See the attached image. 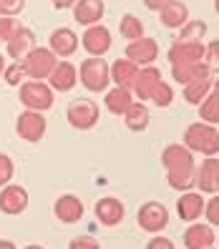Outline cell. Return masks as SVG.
<instances>
[{"mask_svg":"<svg viewBox=\"0 0 219 249\" xmlns=\"http://www.w3.org/2000/svg\"><path fill=\"white\" fill-rule=\"evenodd\" d=\"M184 146L189 151H197V154H204V156H219V131H217V126L204 124V121L186 126Z\"/></svg>","mask_w":219,"mask_h":249,"instance_id":"1","label":"cell"},{"mask_svg":"<svg viewBox=\"0 0 219 249\" xmlns=\"http://www.w3.org/2000/svg\"><path fill=\"white\" fill-rule=\"evenodd\" d=\"M78 81L86 91L91 93H106L111 83V66L104 61V55L86 58L78 68Z\"/></svg>","mask_w":219,"mask_h":249,"instance_id":"2","label":"cell"},{"mask_svg":"<svg viewBox=\"0 0 219 249\" xmlns=\"http://www.w3.org/2000/svg\"><path fill=\"white\" fill-rule=\"evenodd\" d=\"M18 98H20V104L25 108H31V111H48L53 108V89L48 83H43V81H23L18 86Z\"/></svg>","mask_w":219,"mask_h":249,"instance_id":"3","label":"cell"},{"mask_svg":"<svg viewBox=\"0 0 219 249\" xmlns=\"http://www.w3.org/2000/svg\"><path fill=\"white\" fill-rule=\"evenodd\" d=\"M66 119L73 128H78V131H89L98 124L101 119V108L96 101L91 98H76V101H71L68 108H66Z\"/></svg>","mask_w":219,"mask_h":249,"instance_id":"4","label":"cell"},{"mask_svg":"<svg viewBox=\"0 0 219 249\" xmlns=\"http://www.w3.org/2000/svg\"><path fill=\"white\" fill-rule=\"evenodd\" d=\"M23 68L28 73V78H33V81H43V78H48L51 76V71L53 66L58 63V58L51 48H40L36 46L33 51H28L25 58H23Z\"/></svg>","mask_w":219,"mask_h":249,"instance_id":"5","label":"cell"},{"mask_svg":"<svg viewBox=\"0 0 219 249\" xmlns=\"http://www.w3.org/2000/svg\"><path fill=\"white\" fill-rule=\"evenodd\" d=\"M46 116H43L40 111H31V108H25L20 116H18V121H16V131H18V136L28 143H38L43 136H46Z\"/></svg>","mask_w":219,"mask_h":249,"instance_id":"6","label":"cell"},{"mask_svg":"<svg viewBox=\"0 0 219 249\" xmlns=\"http://www.w3.org/2000/svg\"><path fill=\"white\" fill-rule=\"evenodd\" d=\"M136 222L144 231H149V234H156V231H162L166 224H169V212L162 201H146L144 207L139 209L136 214Z\"/></svg>","mask_w":219,"mask_h":249,"instance_id":"7","label":"cell"},{"mask_svg":"<svg viewBox=\"0 0 219 249\" xmlns=\"http://www.w3.org/2000/svg\"><path fill=\"white\" fill-rule=\"evenodd\" d=\"M111 31L106 25H101V23H96V25H89L83 31V36H81V46H83V51L89 53V55H106L109 51H111Z\"/></svg>","mask_w":219,"mask_h":249,"instance_id":"8","label":"cell"},{"mask_svg":"<svg viewBox=\"0 0 219 249\" xmlns=\"http://www.w3.org/2000/svg\"><path fill=\"white\" fill-rule=\"evenodd\" d=\"M204 46L201 40H177L174 46L169 48V63L171 66H182V63H199L204 61Z\"/></svg>","mask_w":219,"mask_h":249,"instance_id":"9","label":"cell"},{"mask_svg":"<svg viewBox=\"0 0 219 249\" xmlns=\"http://www.w3.org/2000/svg\"><path fill=\"white\" fill-rule=\"evenodd\" d=\"M28 209V192L20 184H5L0 189V212L18 216Z\"/></svg>","mask_w":219,"mask_h":249,"instance_id":"10","label":"cell"},{"mask_svg":"<svg viewBox=\"0 0 219 249\" xmlns=\"http://www.w3.org/2000/svg\"><path fill=\"white\" fill-rule=\"evenodd\" d=\"M126 58L134 61L136 66H151L156 58H159V43L154 38H136V40H128L126 46Z\"/></svg>","mask_w":219,"mask_h":249,"instance_id":"11","label":"cell"},{"mask_svg":"<svg viewBox=\"0 0 219 249\" xmlns=\"http://www.w3.org/2000/svg\"><path fill=\"white\" fill-rule=\"evenodd\" d=\"M46 81H48V86H51L53 91L66 93V91H71L73 86L78 83V68L73 66V63H68V61H58Z\"/></svg>","mask_w":219,"mask_h":249,"instance_id":"12","label":"cell"},{"mask_svg":"<svg viewBox=\"0 0 219 249\" xmlns=\"http://www.w3.org/2000/svg\"><path fill=\"white\" fill-rule=\"evenodd\" d=\"M78 46H81V36H76L71 28H55V31L48 36V48L61 58L73 55L78 51Z\"/></svg>","mask_w":219,"mask_h":249,"instance_id":"13","label":"cell"},{"mask_svg":"<svg viewBox=\"0 0 219 249\" xmlns=\"http://www.w3.org/2000/svg\"><path fill=\"white\" fill-rule=\"evenodd\" d=\"M162 164H164L166 171L194 169V151H189L184 143H169L162 151Z\"/></svg>","mask_w":219,"mask_h":249,"instance_id":"14","label":"cell"},{"mask_svg":"<svg viewBox=\"0 0 219 249\" xmlns=\"http://www.w3.org/2000/svg\"><path fill=\"white\" fill-rule=\"evenodd\" d=\"M197 186L201 194L219 192V156H207L197 171Z\"/></svg>","mask_w":219,"mask_h":249,"instance_id":"15","label":"cell"},{"mask_svg":"<svg viewBox=\"0 0 219 249\" xmlns=\"http://www.w3.org/2000/svg\"><path fill=\"white\" fill-rule=\"evenodd\" d=\"M36 48V36L31 28L20 25L16 33H13L10 40H5V51H8V58H13V61H23L28 51Z\"/></svg>","mask_w":219,"mask_h":249,"instance_id":"16","label":"cell"},{"mask_svg":"<svg viewBox=\"0 0 219 249\" xmlns=\"http://www.w3.org/2000/svg\"><path fill=\"white\" fill-rule=\"evenodd\" d=\"M159 81H162V71H159L154 63L151 66H141L139 68V76H136V83H134V91L136 93V98H141L144 104L151 98V93H154V89L159 86Z\"/></svg>","mask_w":219,"mask_h":249,"instance_id":"17","label":"cell"},{"mask_svg":"<svg viewBox=\"0 0 219 249\" xmlns=\"http://www.w3.org/2000/svg\"><path fill=\"white\" fill-rule=\"evenodd\" d=\"M104 13H106L104 0H76V5H73V18H76V23H81L86 28L101 23Z\"/></svg>","mask_w":219,"mask_h":249,"instance_id":"18","label":"cell"},{"mask_svg":"<svg viewBox=\"0 0 219 249\" xmlns=\"http://www.w3.org/2000/svg\"><path fill=\"white\" fill-rule=\"evenodd\" d=\"M83 201L76 194H63L55 199V216L61 219L63 224H76L83 219Z\"/></svg>","mask_w":219,"mask_h":249,"instance_id":"19","label":"cell"},{"mask_svg":"<svg viewBox=\"0 0 219 249\" xmlns=\"http://www.w3.org/2000/svg\"><path fill=\"white\" fill-rule=\"evenodd\" d=\"M124 204L116 196H104L96 201V216L101 219L104 227H119L124 222Z\"/></svg>","mask_w":219,"mask_h":249,"instance_id":"20","label":"cell"},{"mask_svg":"<svg viewBox=\"0 0 219 249\" xmlns=\"http://www.w3.org/2000/svg\"><path fill=\"white\" fill-rule=\"evenodd\" d=\"M139 68L134 61H128V58H119V61H113L111 66V81L113 86H119V89H134L136 83V76H139Z\"/></svg>","mask_w":219,"mask_h":249,"instance_id":"21","label":"cell"},{"mask_svg":"<svg viewBox=\"0 0 219 249\" xmlns=\"http://www.w3.org/2000/svg\"><path fill=\"white\" fill-rule=\"evenodd\" d=\"M204 204H207V199L201 196V192H184L177 201V212L179 216L184 219V222H194V219H199L204 214Z\"/></svg>","mask_w":219,"mask_h":249,"instance_id":"22","label":"cell"},{"mask_svg":"<svg viewBox=\"0 0 219 249\" xmlns=\"http://www.w3.org/2000/svg\"><path fill=\"white\" fill-rule=\"evenodd\" d=\"M149 121H151V113H149V106H146L144 101H134L124 113V124H126L128 131H134V134H141V131L149 128Z\"/></svg>","mask_w":219,"mask_h":249,"instance_id":"23","label":"cell"},{"mask_svg":"<svg viewBox=\"0 0 219 249\" xmlns=\"http://www.w3.org/2000/svg\"><path fill=\"white\" fill-rule=\"evenodd\" d=\"M184 247L186 249H207L214 247V231L212 224H192L184 231Z\"/></svg>","mask_w":219,"mask_h":249,"instance_id":"24","label":"cell"},{"mask_svg":"<svg viewBox=\"0 0 219 249\" xmlns=\"http://www.w3.org/2000/svg\"><path fill=\"white\" fill-rule=\"evenodd\" d=\"M159 18H162L164 28H169V31H179V28L189 20V8L182 3V0H171L166 8L159 10Z\"/></svg>","mask_w":219,"mask_h":249,"instance_id":"25","label":"cell"},{"mask_svg":"<svg viewBox=\"0 0 219 249\" xmlns=\"http://www.w3.org/2000/svg\"><path fill=\"white\" fill-rule=\"evenodd\" d=\"M209 66L207 61H199V63H182V66H171V78L177 83H189L194 78H207L209 76Z\"/></svg>","mask_w":219,"mask_h":249,"instance_id":"26","label":"cell"},{"mask_svg":"<svg viewBox=\"0 0 219 249\" xmlns=\"http://www.w3.org/2000/svg\"><path fill=\"white\" fill-rule=\"evenodd\" d=\"M104 104L111 113L116 116H124L126 108L134 104V93H131L128 89H119V86H113V89L106 91V98H104Z\"/></svg>","mask_w":219,"mask_h":249,"instance_id":"27","label":"cell"},{"mask_svg":"<svg viewBox=\"0 0 219 249\" xmlns=\"http://www.w3.org/2000/svg\"><path fill=\"white\" fill-rule=\"evenodd\" d=\"M209 91H212V78L209 76L207 78H194V81L184 83V98H186V104H192V106L201 104V101L209 96Z\"/></svg>","mask_w":219,"mask_h":249,"instance_id":"28","label":"cell"},{"mask_svg":"<svg viewBox=\"0 0 219 249\" xmlns=\"http://www.w3.org/2000/svg\"><path fill=\"white\" fill-rule=\"evenodd\" d=\"M166 179L171 189H179V192H189L197 184V171L194 169H177V171H166Z\"/></svg>","mask_w":219,"mask_h":249,"instance_id":"29","label":"cell"},{"mask_svg":"<svg viewBox=\"0 0 219 249\" xmlns=\"http://www.w3.org/2000/svg\"><path fill=\"white\" fill-rule=\"evenodd\" d=\"M199 119L204 124H212V126L219 124V96L217 93L209 91V96L199 104Z\"/></svg>","mask_w":219,"mask_h":249,"instance_id":"30","label":"cell"},{"mask_svg":"<svg viewBox=\"0 0 219 249\" xmlns=\"http://www.w3.org/2000/svg\"><path fill=\"white\" fill-rule=\"evenodd\" d=\"M119 33H121V38H126V40L144 38V23H141L136 16H131V13H126V16H121Z\"/></svg>","mask_w":219,"mask_h":249,"instance_id":"31","label":"cell"},{"mask_svg":"<svg viewBox=\"0 0 219 249\" xmlns=\"http://www.w3.org/2000/svg\"><path fill=\"white\" fill-rule=\"evenodd\" d=\"M204 36H207V23L204 20H186L182 28H179V38L177 40H201Z\"/></svg>","mask_w":219,"mask_h":249,"instance_id":"32","label":"cell"},{"mask_svg":"<svg viewBox=\"0 0 219 249\" xmlns=\"http://www.w3.org/2000/svg\"><path fill=\"white\" fill-rule=\"evenodd\" d=\"M149 101H151L154 106H159V108H166V106H171V101H174V89L162 78V81H159V86L154 89V93H151Z\"/></svg>","mask_w":219,"mask_h":249,"instance_id":"33","label":"cell"},{"mask_svg":"<svg viewBox=\"0 0 219 249\" xmlns=\"http://www.w3.org/2000/svg\"><path fill=\"white\" fill-rule=\"evenodd\" d=\"M23 78H28V73H25V68H23L20 61H13L10 66H5V71H3V81H5L8 86H20Z\"/></svg>","mask_w":219,"mask_h":249,"instance_id":"34","label":"cell"},{"mask_svg":"<svg viewBox=\"0 0 219 249\" xmlns=\"http://www.w3.org/2000/svg\"><path fill=\"white\" fill-rule=\"evenodd\" d=\"M20 28L18 18H13V16H0V43H5L13 38V33H16Z\"/></svg>","mask_w":219,"mask_h":249,"instance_id":"35","label":"cell"},{"mask_svg":"<svg viewBox=\"0 0 219 249\" xmlns=\"http://www.w3.org/2000/svg\"><path fill=\"white\" fill-rule=\"evenodd\" d=\"M13 174H16V166H13V159L8 154H0V189L5 184H10Z\"/></svg>","mask_w":219,"mask_h":249,"instance_id":"36","label":"cell"},{"mask_svg":"<svg viewBox=\"0 0 219 249\" xmlns=\"http://www.w3.org/2000/svg\"><path fill=\"white\" fill-rule=\"evenodd\" d=\"M25 8V0H0V16H13L18 18Z\"/></svg>","mask_w":219,"mask_h":249,"instance_id":"37","label":"cell"},{"mask_svg":"<svg viewBox=\"0 0 219 249\" xmlns=\"http://www.w3.org/2000/svg\"><path fill=\"white\" fill-rule=\"evenodd\" d=\"M204 216L212 227H219V194H214L207 204H204Z\"/></svg>","mask_w":219,"mask_h":249,"instance_id":"38","label":"cell"},{"mask_svg":"<svg viewBox=\"0 0 219 249\" xmlns=\"http://www.w3.org/2000/svg\"><path fill=\"white\" fill-rule=\"evenodd\" d=\"M204 61H207L209 71L219 73V40H212L207 46V51H204Z\"/></svg>","mask_w":219,"mask_h":249,"instance_id":"39","label":"cell"},{"mask_svg":"<svg viewBox=\"0 0 219 249\" xmlns=\"http://www.w3.org/2000/svg\"><path fill=\"white\" fill-rule=\"evenodd\" d=\"M68 249H101V244L96 239H91V237H76Z\"/></svg>","mask_w":219,"mask_h":249,"instance_id":"40","label":"cell"},{"mask_svg":"<svg viewBox=\"0 0 219 249\" xmlns=\"http://www.w3.org/2000/svg\"><path fill=\"white\" fill-rule=\"evenodd\" d=\"M146 249H177V247H174V242L166 239V237H154V239H149Z\"/></svg>","mask_w":219,"mask_h":249,"instance_id":"41","label":"cell"},{"mask_svg":"<svg viewBox=\"0 0 219 249\" xmlns=\"http://www.w3.org/2000/svg\"><path fill=\"white\" fill-rule=\"evenodd\" d=\"M169 3H171V0H144V5L149 8V10H156V13L162 10V8H166Z\"/></svg>","mask_w":219,"mask_h":249,"instance_id":"42","label":"cell"},{"mask_svg":"<svg viewBox=\"0 0 219 249\" xmlns=\"http://www.w3.org/2000/svg\"><path fill=\"white\" fill-rule=\"evenodd\" d=\"M51 3H53L55 10H68V8L76 5V0H51Z\"/></svg>","mask_w":219,"mask_h":249,"instance_id":"43","label":"cell"},{"mask_svg":"<svg viewBox=\"0 0 219 249\" xmlns=\"http://www.w3.org/2000/svg\"><path fill=\"white\" fill-rule=\"evenodd\" d=\"M0 249H18V247L13 244L10 239H0Z\"/></svg>","mask_w":219,"mask_h":249,"instance_id":"44","label":"cell"},{"mask_svg":"<svg viewBox=\"0 0 219 249\" xmlns=\"http://www.w3.org/2000/svg\"><path fill=\"white\" fill-rule=\"evenodd\" d=\"M3 71H5V58H3V53H0V78H3Z\"/></svg>","mask_w":219,"mask_h":249,"instance_id":"45","label":"cell"},{"mask_svg":"<svg viewBox=\"0 0 219 249\" xmlns=\"http://www.w3.org/2000/svg\"><path fill=\"white\" fill-rule=\"evenodd\" d=\"M23 249H46V247H40V244H28V247H23Z\"/></svg>","mask_w":219,"mask_h":249,"instance_id":"46","label":"cell"},{"mask_svg":"<svg viewBox=\"0 0 219 249\" xmlns=\"http://www.w3.org/2000/svg\"><path fill=\"white\" fill-rule=\"evenodd\" d=\"M214 93L219 96V78H217V83H214Z\"/></svg>","mask_w":219,"mask_h":249,"instance_id":"47","label":"cell"},{"mask_svg":"<svg viewBox=\"0 0 219 249\" xmlns=\"http://www.w3.org/2000/svg\"><path fill=\"white\" fill-rule=\"evenodd\" d=\"M214 10L219 13V0H214Z\"/></svg>","mask_w":219,"mask_h":249,"instance_id":"48","label":"cell"},{"mask_svg":"<svg viewBox=\"0 0 219 249\" xmlns=\"http://www.w3.org/2000/svg\"><path fill=\"white\" fill-rule=\"evenodd\" d=\"M207 249H214V247H207Z\"/></svg>","mask_w":219,"mask_h":249,"instance_id":"49","label":"cell"}]
</instances>
